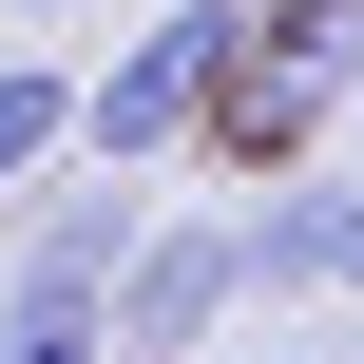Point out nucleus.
<instances>
[{"mask_svg":"<svg viewBox=\"0 0 364 364\" xmlns=\"http://www.w3.org/2000/svg\"><path fill=\"white\" fill-rule=\"evenodd\" d=\"M230 58H250V0H154V19L77 77V154H96V173H173V154H211Z\"/></svg>","mask_w":364,"mask_h":364,"instance_id":"obj_1","label":"nucleus"},{"mask_svg":"<svg viewBox=\"0 0 364 364\" xmlns=\"http://www.w3.org/2000/svg\"><path fill=\"white\" fill-rule=\"evenodd\" d=\"M230 307H250L230 211H154V250L115 269V364H211V346H230Z\"/></svg>","mask_w":364,"mask_h":364,"instance_id":"obj_2","label":"nucleus"},{"mask_svg":"<svg viewBox=\"0 0 364 364\" xmlns=\"http://www.w3.org/2000/svg\"><path fill=\"white\" fill-rule=\"evenodd\" d=\"M230 269H250V307H326V288H364V173H250Z\"/></svg>","mask_w":364,"mask_h":364,"instance_id":"obj_3","label":"nucleus"},{"mask_svg":"<svg viewBox=\"0 0 364 364\" xmlns=\"http://www.w3.org/2000/svg\"><path fill=\"white\" fill-rule=\"evenodd\" d=\"M134 250H154V192H134V173H96V154H58V173L0 211V269H19V288H115Z\"/></svg>","mask_w":364,"mask_h":364,"instance_id":"obj_4","label":"nucleus"},{"mask_svg":"<svg viewBox=\"0 0 364 364\" xmlns=\"http://www.w3.org/2000/svg\"><path fill=\"white\" fill-rule=\"evenodd\" d=\"M77 154V58H0V211Z\"/></svg>","mask_w":364,"mask_h":364,"instance_id":"obj_5","label":"nucleus"},{"mask_svg":"<svg viewBox=\"0 0 364 364\" xmlns=\"http://www.w3.org/2000/svg\"><path fill=\"white\" fill-rule=\"evenodd\" d=\"M0 364H115V288H19L0 269Z\"/></svg>","mask_w":364,"mask_h":364,"instance_id":"obj_6","label":"nucleus"},{"mask_svg":"<svg viewBox=\"0 0 364 364\" xmlns=\"http://www.w3.org/2000/svg\"><path fill=\"white\" fill-rule=\"evenodd\" d=\"M250 364H346V346H250Z\"/></svg>","mask_w":364,"mask_h":364,"instance_id":"obj_7","label":"nucleus"},{"mask_svg":"<svg viewBox=\"0 0 364 364\" xmlns=\"http://www.w3.org/2000/svg\"><path fill=\"white\" fill-rule=\"evenodd\" d=\"M0 19H77V0H0Z\"/></svg>","mask_w":364,"mask_h":364,"instance_id":"obj_8","label":"nucleus"}]
</instances>
